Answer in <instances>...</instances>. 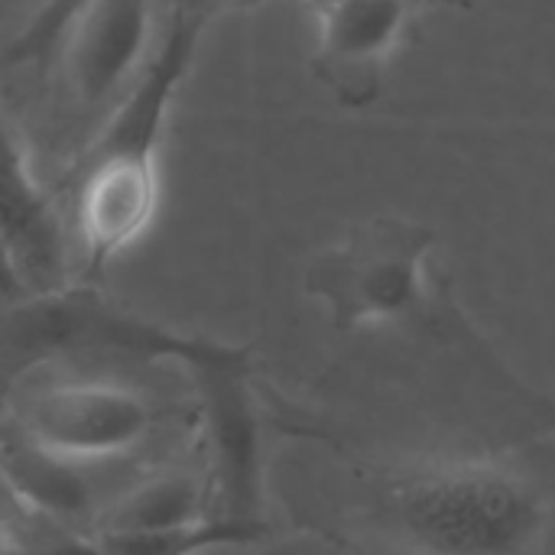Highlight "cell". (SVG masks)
Masks as SVG:
<instances>
[{
  "instance_id": "cell-1",
  "label": "cell",
  "mask_w": 555,
  "mask_h": 555,
  "mask_svg": "<svg viewBox=\"0 0 555 555\" xmlns=\"http://www.w3.org/2000/svg\"><path fill=\"white\" fill-rule=\"evenodd\" d=\"M111 351L143 361H179L189 371L250 364L247 348L172 332L143 319L91 286H62L33 293L23 302L0 309V364L13 374L55 354Z\"/></svg>"
},
{
  "instance_id": "cell-2",
  "label": "cell",
  "mask_w": 555,
  "mask_h": 555,
  "mask_svg": "<svg viewBox=\"0 0 555 555\" xmlns=\"http://www.w3.org/2000/svg\"><path fill=\"white\" fill-rule=\"evenodd\" d=\"M390 517L423 555H527L543 537L546 504L511 472L455 465L403 481Z\"/></svg>"
},
{
  "instance_id": "cell-3",
  "label": "cell",
  "mask_w": 555,
  "mask_h": 555,
  "mask_svg": "<svg viewBox=\"0 0 555 555\" xmlns=\"http://www.w3.org/2000/svg\"><path fill=\"white\" fill-rule=\"evenodd\" d=\"M433 231L410 218H374L306 270V289L322 299L338 328L397 322L426 293Z\"/></svg>"
},
{
  "instance_id": "cell-4",
  "label": "cell",
  "mask_w": 555,
  "mask_h": 555,
  "mask_svg": "<svg viewBox=\"0 0 555 555\" xmlns=\"http://www.w3.org/2000/svg\"><path fill=\"white\" fill-rule=\"evenodd\" d=\"M156 42V0H88L68 20L49 68L78 127L104 124Z\"/></svg>"
},
{
  "instance_id": "cell-5",
  "label": "cell",
  "mask_w": 555,
  "mask_h": 555,
  "mask_svg": "<svg viewBox=\"0 0 555 555\" xmlns=\"http://www.w3.org/2000/svg\"><path fill=\"white\" fill-rule=\"evenodd\" d=\"M439 7H472V0H335L319 13L312 75L345 107L374 104L416 20Z\"/></svg>"
},
{
  "instance_id": "cell-6",
  "label": "cell",
  "mask_w": 555,
  "mask_h": 555,
  "mask_svg": "<svg viewBox=\"0 0 555 555\" xmlns=\"http://www.w3.org/2000/svg\"><path fill=\"white\" fill-rule=\"evenodd\" d=\"M65 189L72 192L85 276H98L153 224L159 208V156L81 153L72 159Z\"/></svg>"
},
{
  "instance_id": "cell-7",
  "label": "cell",
  "mask_w": 555,
  "mask_h": 555,
  "mask_svg": "<svg viewBox=\"0 0 555 555\" xmlns=\"http://www.w3.org/2000/svg\"><path fill=\"white\" fill-rule=\"evenodd\" d=\"M20 433L72 462L114 459L153 433V410L143 397L111 384L49 387L23 406Z\"/></svg>"
},
{
  "instance_id": "cell-8",
  "label": "cell",
  "mask_w": 555,
  "mask_h": 555,
  "mask_svg": "<svg viewBox=\"0 0 555 555\" xmlns=\"http://www.w3.org/2000/svg\"><path fill=\"white\" fill-rule=\"evenodd\" d=\"M247 367L250 364L198 367L192 377L198 384L205 433L215 459V517L263 524V420Z\"/></svg>"
},
{
  "instance_id": "cell-9",
  "label": "cell",
  "mask_w": 555,
  "mask_h": 555,
  "mask_svg": "<svg viewBox=\"0 0 555 555\" xmlns=\"http://www.w3.org/2000/svg\"><path fill=\"white\" fill-rule=\"evenodd\" d=\"M0 244L29 296L68 286V237L52 189L33 169L20 130L0 104Z\"/></svg>"
},
{
  "instance_id": "cell-10",
  "label": "cell",
  "mask_w": 555,
  "mask_h": 555,
  "mask_svg": "<svg viewBox=\"0 0 555 555\" xmlns=\"http://www.w3.org/2000/svg\"><path fill=\"white\" fill-rule=\"evenodd\" d=\"M0 485L46 517H81L94 498L85 462L55 455L23 433L0 442Z\"/></svg>"
},
{
  "instance_id": "cell-11",
  "label": "cell",
  "mask_w": 555,
  "mask_h": 555,
  "mask_svg": "<svg viewBox=\"0 0 555 555\" xmlns=\"http://www.w3.org/2000/svg\"><path fill=\"white\" fill-rule=\"evenodd\" d=\"M202 520V488L189 475H163L117 501L101 533H163Z\"/></svg>"
},
{
  "instance_id": "cell-12",
  "label": "cell",
  "mask_w": 555,
  "mask_h": 555,
  "mask_svg": "<svg viewBox=\"0 0 555 555\" xmlns=\"http://www.w3.org/2000/svg\"><path fill=\"white\" fill-rule=\"evenodd\" d=\"M263 524L202 517L179 530L163 533H101L98 543L104 555H195L218 546H244L263 537Z\"/></svg>"
},
{
  "instance_id": "cell-13",
  "label": "cell",
  "mask_w": 555,
  "mask_h": 555,
  "mask_svg": "<svg viewBox=\"0 0 555 555\" xmlns=\"http://www.w3.org/2000/svg\"><path fill=\"white\" fill-rule=\"evenodd\" d=\"M88 0H39V10L33 13V20L7 46L3 65L49 72V62H52V52H55V42H59L62 29L68 26V20Z\"/></svg>"
},
{
  "instance_id": "cell-14",
  "label": "cell",
  "mask_w": 555,
  "mask_h": 555,
  "mask_svg": "<svg viewBox=\"0 0 555 555\" xmlns=\"http://www.w3.org/2000/svg\"><path fill=\"white\" fill-rule=\"evenodd\" d=\"M26 296H29V289H26L20 270L13 263V257L7 254V247L0 244V309H10V306L23 302Z\"/></svg>"
},
{
  "instance_id": "cell-15",
  "label": "cell",
  "mask_w": 555,
  "mask_h": 555,
  "mask_svg": "<svg viewBox=\"0 0 555 555\" xmlns=\"http://www.w3.org/2000/svg\"><path fill=\"white\" fill-rule=\"evenodd\" d=\"M36 555H104L101 543H88V540H62V543H52L49 550Z\"/></svg>"
},
{
  "instance_id": "cell-16",
  "label": "cell",
  "mask_w": 555,
  "mask_h": 555,
  "mask_svg": "<svg viewBox=\"0 0 555 555\" xmlns=\"http://www.w3.org/2000/svg\"><path fill=\"white\" fill-rule=\"evenodd\" d=\"M211 20L218 16V13H228V10H244V7H254V3H260V0H195Z\"/></svg>"
},
{
  "instance_id": "cell-17",
  "label": "cell",
  "mask_w": 555,
  "mask_h": 555,
  "mask_svg": "<svg viewBox=\"0 0 555 555\" xmlns=\"http://www.w3.org/2000/svg\"><path fill=\"white\" fill-rule=\"evenodd\" d=\"M16 377H20V374H13L10 367L0 364V413H3V406H7V400H10V393H13Z\"/></svg>"
},
{
  "instance_id": "cell-18",
  "label": "cell",
  "mask_w": 555,
  "mask_h": 555,
  "mask_svg": "<svg viewBox=\"0 0 555 555\" xmlns=\"http://www.w3.org/2000/svg\"><path fill=\"white\" fill-rule=\"evenodd\" d=\"M332 3H335V0H306V7H309V10H312L315 16H319V13H322L325 7H332Z\"/></svg>"
}]
</instances>
